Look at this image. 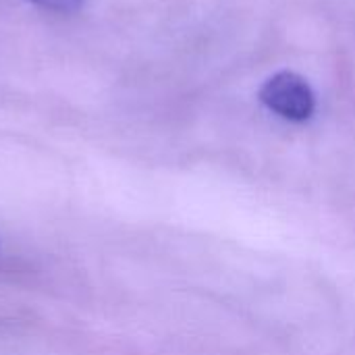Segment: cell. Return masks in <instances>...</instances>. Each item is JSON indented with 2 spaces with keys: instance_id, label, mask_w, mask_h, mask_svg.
<instances>
[{
  "instance_id": "cell-1",
  "label": "cell",
  "mask_w": 355,
  "mask_h": 355,
  "mask_svg": "<svg viewBox=\"0 0 355 355\" xmlns=\"http://www.w3.org/2000/svg\"><path fill=\"white\" fill-rule=\"evenodd\" d=\"M260 102L275 114L293 123L308 121L316 110L314 89L293 71H281L268 77L260 87Z\"/></svg>"
},
{
  "instance_id": "cell-2",
  "label": "cell",
  "mask_w": 355,
  "mask_h": 355,
  "mask_svg": "<svg viewBox=\"0 0 355 355\" xmlns=\"http://www.w3.org/2000/svg\"><path fill=\"white\" fill-rule=\"evenodd\" d=\"M27 2L54 12H75L85 0H27Z\"/></svg>"
}]
</instances>
